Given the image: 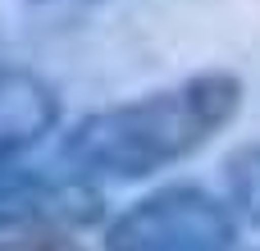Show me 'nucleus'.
I'll return each instance as SVG.
<instances>
[{
    "mask_svg": "<svg viewBox=\"0 0 260 251\" xmlns=\"http://www.w3.org/2000/svg\"><path fill=\"white\" fill-rule=\"evenodd\" d=\"M233 238L238 229L219 197L174 183L133 201L105 229V251H229Z\"/></svg>",
    "mask_w": 260,
    "mask_h": 251,
    "instance_id": "f03ea898",
    "label": "nucleus"
},
{
    "mask_svg": "<svg viewBox=\"0 0 260 251\" xmlns=\"http://www.w3.org/2000/svg\"><path fill=\"white\" fill-rule=\"evenodd\" d=\"M224 183H229V201L233 210L260 229V142L238 146L229 160H224Z\"/></svg>",
    "mask_w": 260,
    "mask_h": 251,
    "instance_id": "39448f33",
    "label": "nucleus"
},
{
    "mask_svg": "<svg viewBox=\"0 0 260 251\" xmlns=\"http://www.w3.org/2000/svg\"><path fill=\"white\" fill-rule=\"evenodd\" d=\"M238 110H242V82L224 69H206L174 87L78 119L59 155L87 183L151 178L210 146L238 119Z\"/></svg>",
    "mask_w": 260,
    "mask_h": 251,
    "instance_id": "f257e3e1",
    "label": "nucleus"
},
{
    "mask_svg": "<svg viewBox=\"0 0 260 251\" xmlns=\"http://www.w3.org/2000/svg\"><path fill=\"white\" fill-rule=\"evenodd\" d=\"M32 9H55V14H73V9H91L101 0H27Z\"/></svg>",
    "mask_w": 260,
    "mask_h": 251,
    "instance_id": "0eeeda50",
    "label": "nucleus"
},
{
    "mask_svg": "<svg viewBox=\"0 0 260 251\" xmlns=\"http://www.w3.org/2000/svg\"><path fill=\"white\" fill-rule=\"evenodd\" d=\"M0 251H82L78 242L59 238V233H32V238H14V242H0Z\"/></svg>",
    "mask_w": 260,
    "mask_h": 251,
    "instance_id": "423d86ee",
    "label": "nucleus"
},
{
    "mask_svg": "<svg viewBox=\"0 0 260 251\" xmlns=\"http://www.w3.org/2000/svg\"><path fill=\"white\" fill-rule=\"evenodd\" d=\"M59 123V96L41 73L0 69V169L18 165L50 128Z\"/></svg>",
    "mask_w": 260,
    "mask_h": 251,
    "instance_id": "20e7f679",
    "label": "nucleus"
},
{
    "mask_svg": "<svg viewBox=\"0 0 260 251\" xmlns=\"http://www.w3.org/2000/svg\"><path fill=\"white\" fill-rule=\"evenodd\" d=\"M101 215V192L73 169H0V238L9 233H46L64 224H91Z\"/></svg>",
    "mask_w": 260,
    "mask_h": 251,
    "instance_id": "7ed1b4c3",
    "label": "nucleus"
}]
</instances>
